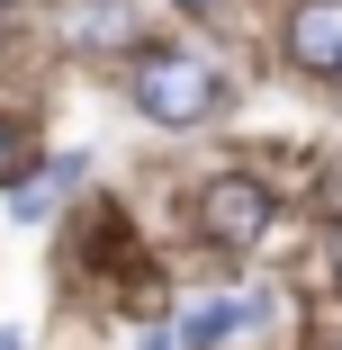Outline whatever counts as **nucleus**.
I'll use <instances>...</instances> for the list:
<instances>
[{
	"label": "nucleus",
	"instance_id": "obj_8",
	"mask_svg": "<svg viewBox=\"0 0 342 350\" xmlns=\"http://www.w3.org/2000/svg\"><path fill=\"white\" fill-rule=\"evenodd\" d=\"M0 350H19V341H10V332H0Z\"/></svg>",
	"mask_w": 342,
	"mask_h": 350
},
{
	"label": "nucleus",
	"instance_id": "obj_9",
	"mask_svg": "<svg viewBox=\"0 0 342 350\" xmlns=\"http://www.w3.org/2000/svg\"><path fill=\"white\" fill-rule=\"evenodd\" d=\"M0 10H10V0H0Z\"/></svg>",
	"mask_w": 342,
	"mask_h": 350
},
{
	"label": "nucleus",
	"instance_id": "obj_5",
	"mask_svg": "<svg viewBox=\"0 0 342 350\" xmlns=\"http://www.w3.org/2000/svg\"><path fill=\"white\" fill-rule=\"evenodd\" d=\"M36 171V144H27V126L19 117H0V180H27Z\"/></svg>",
	"mask_w": 342,
	"mask_h": 350
},
{
	"label": "nucleus",
	"instance_id": "obj_6",
	"mask_svg": "<svg viewBox=\"0 0 342 350\" xmlns=\"http://www.w3.org/2000/svg\"><path fill=\"white\" fill-rule=\"evenodd\" d=\"M333 269H342V225H333Z\"/></svg>",
	"mask_w": 342,
	"mask_h": 350
},
{
	"label": "nucleus",
	"instance_id": "obj_1",
	"mask_svg": "<svg viewBox=\"0 0 342 350\" xmlns=\"http://www.w3.org/2000/svg\"><path fill=\"white\" fill-rule=\"evenodd\" d=\"M217 63H198L189 45H154V54H135V108H145L154 126H198L217 108Z\"/></svg>",
	"mask_w": 342,
	"mask_h": 350
},
{
	"label": "nucleus",
	"instance_id": "obj_4",
	"mask_svg": "<svg viewBox=\"0 0 342 350\" xmlns=\"http://www.w3.org/2000/svg\"><path fill=\"white\" fill-rule=\"evenodd\" d=\"M289 63H297V72H342V0H297Z\"/></svg>",
	"mask_w": 342,
	"mask_h": 350
},
{
	"label": "nucleus",
	"instance_id": "obj_2",
	"mask_svg": "<svg viewBox=\"0 0 342 350\" xmlns=\"http://www.w3.org/2000/svg\"><path fill=\"white\" fill-rule=\"evenodd\" d=\"M198 234L225 243V252H252V243L270 234V189H261L252 171H217L208 189H198Z\"/></svg>",
	"mask_w": 342,
	"mask_h": 350
},
{
	"label": "nucleus",
	"instance_id": "obj_7",
	"mask_svg": "<svg viewBox=\"0 0 342 350\" xmlns=\"http://www.w3.org/2000/svg\"><path fill=\"white\" fill-rule=\"evenodd\" d=\"M180 10H217V0H180Z\"/></svg>",
	"mask_w": 342,
	"mask_h": 350
},
{
	"label": "nucleus",
	"instance_id": "obj_3",
	"mask_svg": "<svg viewBox=\"0 0 342 350\" xmlns=\"http://www.w3.org/2000/svg\"><path fill=\"white\" fill-rule=\"evenodd\" d=\"M270 297H225V306H198L189 314V350H261L270 341Z\"/></svg>",
	"mask_w": 342,
	"mask_h": 350
}]
</instances>
